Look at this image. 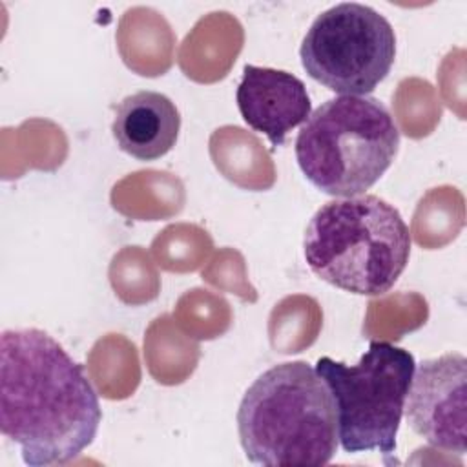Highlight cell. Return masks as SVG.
<instances>
[{
  "label": "cell",
  "instance_id": "7",
  "mask_svg": "<svg viewBox=\"0 0 467 467\" xmlns=\"http://www.w3.org/2000/svg\"><path fill=\"white\" fill-rule=\"evenodd\" d=\"M403 414L429 445L463 456L467 451V359L447 352L416 365Z\"/></svg>",
  "mask_w": 467,
  "mask_h": 467
},
{
  "label": "cell",
  "instance_id": "9",
  "mask_svg": "<svg viewBox=\"0 0 467 467\" xmlns=\"http://www.w3.org/2000/svg\"><path fill=\"white\" fill-rule=\"evenodd\" d=\"M181 113L164 93L140 89L115 109L111 133L117 146L137 161H157L177 142Z\"/></svg>",
  "mask_w": 467,
  "mask_h": 467
},
{
  "label": "cell",
  "instance_id": "4",
  "mask_svg": "<svg viewBox=\"0 0 467 467\" xmlns=\"http://www.w3.org/2000/svg\"><path fill=\"white\" fill-rule=\"evenodd\" d=\"M398 148L400 130L379 99L339 95L310 113L294 150L303 175L337 199L372 188L390 168Z\"/></svg>",
  "mask_w": 467,
  "mask_h": 467
},
{
  "label": "cell",
  "instance_id": "8",
  "mask_svg": "<svg viewBox=\"0 0 467 467\" xmlns=\"http://www.w3.org/2000/svg\"><path fill=\"white\" fill-rule=\"evenodd\" d=\"M243 120L265 133L272 146H281L285 137L303 124L312 113L306 86L296 75L246 64L235 91Z\"/></svg>",
  "mask_w": 467,
  "mask_h": 467
},
{
  "label": "cell",
  "instance_id": "2",
  "mask_svg": "<svg viewBox=\"0 0 467 467\" xmlns=\"http://www.w3.org/2000/svg\"><path fill=\"white\" fill-rule=\"evenodd\" d=\"M237 432L248 462L268 467L327 465L339 445L334 398L306 361L274 365L254 379Z\"/></svg>",
  "mask_w": 467,
  "mask_h": 467
},
{
  "label": "cell",
  "instance_id": "6",
  "mask_svg": "<svg viewBox=\"0 0 467 467\" xmlns=\"http://www.w3.org/2000/svg\"><path fill=\"white\" fill-rule=\"evenodd\" d=\"M299 58L317 84L339 95L363 97L390 73L396 35L390 22L374 7L341 2L310 24Z\"/></svg>",
  "mask_w": 467,
  "mask_h": 467
},
{
  "label": "cell",
  "instance_id": "5",
  "mask_svg": "<svg viewBox=\"0 0 467 467\" xmlns=\"http://www.w3.org/2000/svg\"><path fill=\"white\" fill-rule=\"evenodd\" d=\"M416 368L414 356L387 341H370L356 365L323 356L316 370L327 383L337 412L345 452H396L405 398Z\"/></svg>",
  "mask_w": 467,
  "mask_h": 467
},
{
  "label": "cell",
  "instance_id": "3",
  "mask_svg": "<svg viewBox=\"0 0 467 467\" xmlns=\"http://www.w3.org/2000/svg\"><path fill=\"white\" fill-rule=\"evenodd\" d=\"M410 232L385 199L363 193L325 202L308 221L303 254L325 283L358 296H383L410 257Z\"/></svg>",
  "mask_w": 467,
  "mask_h": 467
},
{
  "label": "cell",
  "instance_id": "1",
  "mask_svg": "<svg viewBox=\"0 0 467 467\" xmlns=\"http://www.w3.org/2000/svg\"><path fill=\"white\" fill-rule=\"evenodd\" d=\"M102 421L84 367L40 328L0 336V431L29 467L64 465L93 443Z\"/></svg>",
  "mask_w": 467,
  "mask_h": 467
}]
</instances>
